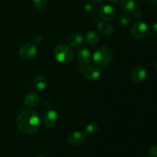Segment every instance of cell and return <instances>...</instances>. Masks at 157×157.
<instances>
[{"label":"cell","mask_w":157,"mask_h":157,"mask_svg":"<svg viewBox=\"0 0 157 157\" xmlns=\"http://www.w3.org/2000/svg\"><path fill=\"white\" fill-rule=\"evenodd\" d=\"M40 123L39 115L35 110L30 109L22 110L16 119L17 127L25 134L36 133L39 129Z\"/></svg>","instance_id":"6da1fadb"},{"label":"cell","mask_w":157,"mask_h":157,"mask_svg":"<svg viewBox=\"0 0 157 157\" xmlns=\"http://www.w3.org/2000/svg\"><path fill=\"white\" fill-rule=\"evenodd\" d=\"M54 55L58 62L67 64L73 60L74 52L71 46L65 44H59L54 50Z\"/></svg>","instance_id":"7a4b0ae2"},{"label":"cell","mask_w":157,"mask_h":157,"mask_svg":"<svg viewBox=\"0 0 157 157\" xmlns=\"http://www.w3.org/2000/svg\"><path fill=\"white\" fill-rule=\"evenodd\" d=\"M113 55L112 52L107 47H100L94 53L92 58L98 67H105L111 61Z\"/></svg>","instance_id":"3957f363"},{"label":"cell","mask_w":157,"mask_h":157,"mask_svg":"<svg viewBox=\"0 0 157 157\" xmlns=\"http://www.w3.org/2000/svg\"><path fill=\"white\" fill-rule=\"evenodd\" d=\"M78 69L81 73L84 74L89 81H96L101 76V69L97 65L80 63L79 65H78Z\"/></svg>","instance_id":"277c9868"},{"label":"cell","mask_w":157,"mask_h":157,"mask_svg":"<svg viewBox=\"0 0 157 157\" xmlns=\"http://www.w3.org/2000/svg\"><path fill=\"white\" fill-rule=\"evenodd\" d=\"M148 27L144 21H136L130 29V35L134 39L139 40L144 38L147 33Z\"/></svg>","instance_id":"5b68a950"},{"label":"cell","mask_w":157,"mask_h":157,"mask_svg":"<svg viewBox=\"0 0 157 157\" xmlns=\"http://www.w3.org/2000/svg\"><path fill=\"white\" fill-rule=\"evenodd\" d=\"M37 52H38V49L35 44L26 43L20 48L19 55L22 59L30 60L36 55Z\"/></svg>","instance_id":"8992f818"},{"label":"cell","mask_w":157,"mask_h":157,"mask_svg":"<svg viewBox=\"0 0 157 157\" xmlns=\"http://www.w3.org/2000/svg\"><path fill=\"white\" fill-rule=\"evenodd\" d=\"M67 140L69 144L72 147H80L85 144L87 136L82 131H75L69 135Z\"/></svg>","instance_id":"52a82bcc"},{"label":"cell","mask_w":157,"mask_h":157,"mask_svg":"<svg viewBox=\"0 0 157 157\" xmlns=\"http://www.w3.org/2000/svg\"><path fill=\"white\" fill-rule=\"evenodd\" d=\"M58 113L54 110H47L42 116V122L47 127H52L58 121Z\"/></svg>","instance_id":"ba28073f"},{"label":"cell","mask_w":157,"mask_h":157,"mask_svg":"<svg viewBox=\"0 0 157 157\" xmlns=\"http://www.w3.org/2000/svg\"><path fill=\"white\" fill-rule=\"evenodd\" d=\"M131 80L136 84L142 82L147 77V71L142 65H136L131 71Z\"/></svg>","instance_id":"9c48e42d"},{"label":"cell","mask_w":157,"mask_h":157,"mask_svg":"<svg viewBox=\"0 0 157 157\" xmlns=\"http://www.w3.org/2000/svg\"><path fill=\"white\" fill-rule=\"evenodd\" d=\"M99 15L101 18L105 21H112L115 18L116 12L113 6L110 5H104L100 8Z\"/></svg>","instance_id":"30bf717a"},{"label":"cell","mask_w":157,"mask_h":157,"mask_svg":"<svg viewBox=\"0 0 157 157\" xmlns=\"http://www.w3.org/2000/svg\"><path fill=\"white\" fill-rule=\"evenodd\" d=\"M40 97L36 92H30L27 94L24 98V104L29 108H33L38 105L39 102Z\"/></svg>","instance_id":"8fae6325"},{"label":"cell","mask_w":157,"mask_h":157,"mask_svg":"<svg viewBox=\"0 0 157 157\" xmlns=\"http://www.w3.org/2000/svg\"><path fill=\"white\" fill-rule=\"evenodd\" d=\"M77 58H78L80 63L89 64L92 60L91 52L87 48H82L77 52Z\"/></svg>","instance_id":"7c38bea8"},{"label":"cell","mask_w":157,"mask_h":157,"mask_svg":"<svg viewBox=\"0 0 157 157\" xmlns=\"http://www.w3.org/2000/svg\"><path fill=\"white\" fill-rule=\"evenodd\" d=\"M67 41H68V43L71 47L78 48L83 44L84 37H83V35L81 33L75 32V33H73L69 35Z\"/></svg>","instance_id":"4fadbf2b"},{"label":"cell","mask_w":157,"mask_h":157,"mask_svg":"<svg viewBox=\"0 0 157 157\" xmlns=\"http://www.w3.org/2000/svg\"><path fill=\"white\" fill-rule=\"evenodd\" d=\"M33 82L35 88L40 91L45 90L48 86L47 79H46L45 77L42 76V75H38V76L35 77Z\"/></svg>","instance_id":"5bb4252c"},{"label":"cell","mask_w":157,"mask_h":157,"mask_svg":"<svg viewBox=\"0 0 157 157\" xmlns=\"http://www.w3.org/2000/svg\"><path fill=\"white\" fill-rule=\"evenodd\" d=\"M98 30L100 33L104 35H108L113 32V27L110 24L106 22V21H101L98 23Z\"/></svg>","instance_id":"9a60e30c"},{"label":"cell","mask_w":157,"mask_h":157,"mask_svg":"<svg viewBox=\"0 0 157 157\" xmlns=\"http://www.w3.org/2000/svg\"><path fill=\"white\" fill-rule=\"evenodd\" d=\"M120 6L125 12H132L136 9V3L135 0H120Z\"/></svg>","instance_id":"2e32d148"},{"label":"cell","mask_w":157,"mask_h":157,"mask_svg":"<svg viewBox=\"0 0 157 157\" xmlns=\"http://www.w3.org/2000/svg\"><path fill=\"white\" fill-rule=\"evenodd\" d=\"M100 41V36L94 31H89L86 35V41L90 45H96Z\"/></svg>","instance_id":"e0dca14e"},{"label":"cell","mask_w":157,"mask_h":157,"mask_svg":"<svg viewBox=\"0 0 157 157\" xmlns=\"http://www.w3.org/2000/svg\"><path fill=\"white\" fill-rule=\"evenodd\" d=\"M98 126L95 123H90L86 126L85 133L88 135H94L98 132Z\"/></svg>","instance_id":"ac0fdd59"},{"label":"cell","mask_w":157,"mask_h":157,"mask_svg":"<svg viewBox=\"0 0 157 157\" xmlns=\"http://www.w3.org/2000/svg\"><path fill=\"white\" fill-rule=\"evenodd\" d=\"M131 21V18H130V15L127 12H124L121 15L119 18V22L120 24L122 26H127L129 25V23Z\"/></svg>","instance_id":"d6986e66"},{"label":"cell","mask_w":157,"mask_h":157,"mask_svg":"<svg viewBox=\"0 0 157 157\" xmlns=\"http://www.w3.org/2000/svg\"><path fill=\"white\" fill-rule=\"evenodd\" d=\"M32 4L35 9L41 10L48 6V0H32Z\"/></svg>","instance_id":"ffe728a7"},{"label":"cell","mask_w":157,"mask_h":157,"mask_svg":"<svg viewBox=\"0 0 157 157\" xmlns=\"http://www.w3.org/2000/svg\"><path fill=\"white\" fill-rule=\"evenodd\" d=\"M97 6L95 5V3L92 2H87L84 6V9L86 12H93L94 11H95Z\"/></svg>","instance_id":"44dd1931"},{"label":"cell","mask_w":157,"mask_h":157,"mask_svg":"<svg viewBox=\"0 0 157 157\" xmlns=\"http://www.w3.org/2000/svg\"><path fill=\"white\" fill-rule=\"evenodd\" d=\"M149 154L150 157H157V145L153 146L149 150Z\"/></svg>","instance_id":"7402d4cb"},{"label":"cell","mask_w":157,"mask_h":157,"mask_svg":"<svg viewBox=\"0 0 157 157\" xmlns=\"http://www.w3.org/2000/svg\"><path fill=\"white\" fill-rule=\"evenodd\" d=\"M133 16H134L136 18H141V17H142V15H143L142 12H141L140 9H135L134 10H133Z\"/></svg>","instance_id":"603a6c76"},{"label":"cell","mask_w":157,"mask_h":157,"mask_svg":"<svg viewBox=\"0 0 157 157\" xmlns=\"http://www.w3.org/2000/svg\"><path fill=\"white\" fill-rule=\"evenodd\" d=\"M41 40H42V37H41V35H35L33 38V41L35 43V44H39V43L41 41Z\"/></svg>","instance_id":"cb8c5ba5"},{"label":"cell","mask_w":157,"mask_h":157,"mask_svg":"<svg viewBox=\"0 0 157 157\" xmlns=\"http://www.w3.org/2000/svg\"><path fill=\"white\" fill-rule=\"evenodd\" d=\"M152 28H153V29L154 32H157V21H155V22H153V25H152Z\"/></svg>","instance_id":"d4e9b609"},{"label":"cell","mask_w":157,"mask_h":157,"mask_svg":"<svg viewBox=\"0 0 157 157\" xmlns=\"http://www.w3.org/2000/svg\"><path fill=\"white\" fill-rule=\"evenodd\" d=\"M104 1V0H90V2L95 3V4H100V3L103 2Z\"/></svg>","instance_id":"484cf974"},{"label":"cell","mask_w":157,"mask_h":157,"mask_svg":"<svg viewBox=\"0 0 157 157\" xmlns=\"http://www.w3.org/2000/svg\"><path fill=\"white\" fill-rule=\"evenodd\" d=\"M150 2L153 5H155V6H157V0H150Z\"/></svg>","instance_id":"4316f807"},{"label":"cell","mask_w":157,"mask_h":157,"mask_svg":"<svg viewBox=\"0 0 157 157\" xmlns=\"http://www.w3.org/2000/svg\"><path fill=\"white\" fill-rule=\"evenodd\" d=\"M110 3H117L118 2H120V0H108Z\"/></svg>","instance_id":"83f0119b"},{"label":"cell","mask_w":157,"mask_h":157,"mask_svg":"<svg viewBox=\"0 0 157 157\" xmlns=\"http://www.w3.org/2000/svg\"><path fill=\"white\" fill-rule=\"evenodd\" d=\"M154 67H155V69H156V71H157V61H156V63H155Z\"/></svg>","instance_id":"f1b7e54d"},{"label":"cell","mask_w":157,"mask_h":157,"mask_svg":"<svg viewBox=\"0 0 157 157\" xmlns=\"http://www.w3.org/2000/svg\"><path fill=\"white\" fill-rule=\"evenodd\" d=\"M36 157H46V156H44V155H38V156H36Z\"/></svg>","instance_id":"f546056e"}]
</instances>
